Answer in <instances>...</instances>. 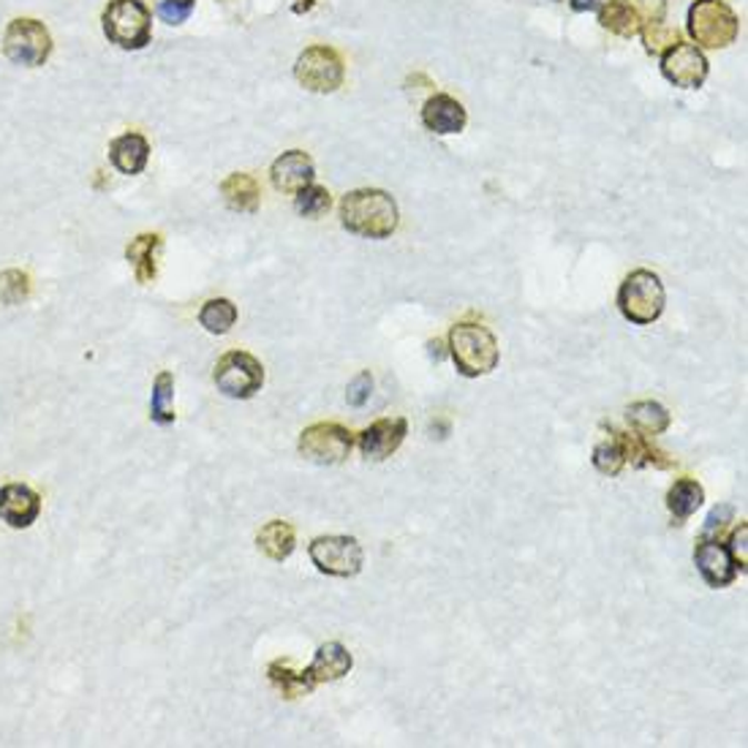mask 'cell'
I'll use <instances>...</instances> for the list:
<instances>
[{
	"label": "cell",
	"mask_w": 748,
	"mask_h": 748,
	"mask_svg": "<svg viewBox=\"0 0 748 748\" xmlns=\"http://www.w3.org/2000/svg\"><path fill=\"white\" fill-rule=\"evenodd\" d=\"M341 223L346 232L367 240H387L395 234L401 213L395 196L382 189H357L341 199Z\"/></svg>",
	"instance_id": "obj_1"
},
{
	"label": "cell",
	"mask_w": 748,
	"mask_h": 748,
	"mask_svg": "<svg viewBox=\"0 0 748 748\" xmlns=\"http://www.w3.org/2000/svg\"><path fill=\"white\" fill-rule=\"evenodd\" d=\"M449 357L461 376L479 378L496 371L501 348L496 335L485 324L461 322L449 330Z\"/></svg>",
	"instance_id": "obj_2"
},
{
	"label": "cell",
	"mask_w": 748,
	"mask_h": 748,
	"mask_svg": "<svg viewBox=\"0 0 748 748\" xmlns=\"http://www.w3.org/2000/svg\"><path fill=\"white\" fill-rule=\"evenodd\" d=\"M667 305L665 283L650 270H635L631 275L624 277L618 289V311L624 313L626 322L637 324V327H648V324L659 322Z\"/></svg>",
	"instance_id": "obj_3"
},
{
	"label": "cell",
	"mask_w": 748,
	"mask_h": 748,
	"mask_svg": "<svg viewBox=\"0 0 748 748\" xmlns=\"http://www.w3.org/2000/svg\"><path fill=\"white\" fill-rule=\"evenodd\" d=\"M686 28L699 50H727L740 33V20L724 0H694Z\"/></svg>",
	"instance_id": "obj_4"
},
{
	"label": "cell",
	"mask_w": 748,
	"mask_h": 748,
	"mask_svg": "<svg viewBox=\"0 0 748 748\" xmlns=\"http://www.w3.org/2000/svg\"><path fill=\"white\" fill-rule=\"evenodd\" d=\"M101 22L110 44L120 50H144L153 39V14L142 0H110Z\"/></svg>",
	"instance_id": "obj_5"
},
{
	"label": "cell",
	"mask_w": 748,
	"mask_h": 748,
	"mask_svg": "<svg viewBox=\"0 0 748 748\" xmlns=\"http://www.w3.org/2000/svg\"><path fill=\"white\" fill-rule=\"evenodd\" d=\"M3 55L11 63L26 65V69L44 65L52 55L50 30L41 26L39 20H30V17H20V20L9 22V28L3 33Z\"/></svg>",
	"instance_id": "obj_6"
},
{
	"label": "cell",
	"mask_w": 748,
	"mask_h": 748,
	"mask_svg": "<svg viewBox=\"0 0 748 748\" xmlns=\"http://www.w3.org/2000/svg\"><path fill=\"white\" fill-rule=\"evenodd\" d=\"M294 77L311 93H335L346 80V63L333 47H307L294 63Z\"/></svg>",
	"instance_id": "obj_7"
},
{
	"label": "cell",
	"mask_w": 748,
	"mask_h": 748,
	"mask_svg": "<svg viewBox=\"0 0 748 748\" xmlns=\"http://www.w3.org/2000/svg\"><path fill=\"white\" fill-rule=\"evenodd\" d=\"M213 382L232 401H249L262 390L264 367L249 352H229L215 365Z\"/></svg>",
	"instance_id": "obj_8"
},
{
	"label": "cell",
	"mask_w": 748,
	"mask_h": 748,
	"mask_svg": "<svg viewBox=\"0 0 748 748\" xmlns=\"http://www.w3.org/2000/svg\"><path fill=\"white\" fill-rule=\"evenodd\" d=\"M352 446L354 438L346 427L337 422H316L300 433L297 449L305 461L316 463V466H337L352 455Z\"/></svg>",
	"instance_id": "obj_9"
},
{
	"label": "cell",
	"mask_w": 748,
	"mask_h": 748,
	"mask_svg": "<svg viewBox=\"0 0 748 748\" xmlns=\"http://www.w3.org/2000/svg\"><path fill=\"white\" fill-rule=\"evenodd\" d=\"M313 566L330 577H357L365 564L360 542L354 536H319L307 547Z\"/></svg>",
	"instance_id": "obj_10"
},
{
	"label": "cell",
	"mask_w": 748,
	"mask_h": 748,
	"mask_svg": "<svg viewBox=\"0 0 748 748\" xmlns=\"http://www.w3.org/2000/svg\"><path fill=\"white\" fill-rule=\"evenodd\" d=\"M710 63L705 52L697 44H686V41H675L667 52H661V74L675 88L697 90L708 80Z\"/></svg>",
	"instance_id": "obj_11"
},
{
	"label": "cell",
	"mask_w": 748,
	"mask_h": 748,
	"mask_svg": "<svg viewBox=\"0 0 748 748\" xmlns=\"http://www.w3.org/2000/svg\"><path fill=\"white\" fill-rule=\"evenodd\" d=\"M694 564H697V572L702 575V580L710 585V588H727L738 580L740 566L735 564L732 553L727 550V545H721L719 539H710V536H702V542L694 550Z\"/></svg>",
	"instance_id": "obj_12"
},
{
	"label": "cell",
	"mask_w": 748,
	"mask_h": 748,
	"mask_svg": "<svg viewBox=\"0 0 748 748\" xmlns=\"http://www.w3.org/2000/svg\"><path fill=\"white\" fill-rule=\"evenodd\" d=\"M408 436V422L403 416L378 420L360 433V452L367 461H387L401 449Z\"/></svg>",
	"instance_id": "obj_13"
},
{
	"label": "cell",
	"mask_w": 748,
	"mask_h": 748,
	"mask_svg": "<svg viewBox=\"0 0 748 748\" xmlns=\"http://www.w3.org/2000/svg\"><path fill=\"white\" fill-rule=\"evenodd\" d=\"M41 515V496L28 485L11 482L0 487V520L11 528H30Z\"/></svg>",
	"instance_id": "obj_14"
},
{
	"label": "cell",
	"mask_w": 748,
	"mask_h": 748,
	"mask_svg": "<svg viewBox=\"0 0 748 748\" xmlns=\"http://www.w3.org/2000/svg\"><path fill=\"white\" fill-rule=\"evenodd\" d=\"M422 123H425V129L433 131V134L449 137L461 134V131L466 129L468 114L466 107H463L455 95L436 93L425 101V107H422Z\"/></svg>",
	"instance_id": "obj_15"
},
{
	"label": "cell",
	"mask_w": 748,
	"mask_h": 748,
	"mask_svg": "<svg viewBox=\"0 0 748 748\" xmlns=\"http://www.w3.org/2000/svg\"><path fill=\"white\" fill-rule=\"evenodd\" d=\"M316 178V166H313L311 155L303 150H289L281 159H275L273 169H270V180L281 194H297L305 185L313 183Z\"/></svg>",
	"instance_id": "obj_16"
},
{
	"label": "cell",
	"mask_w": 748,
	"mask_h": 748,
	"mask_svg": "<svg viewBox=\"0 0 748 748\" xmlns=\"http://www.w3.org/2000/svg\"><path fill=\"white\" fill-rule=\"evenodd\" d=\"M352 667H354L352 654H348L341 643H324L322 648L316 650L311 667H307L303 675L307 678V684L316 689V686L322 684H335V680L346 678V675L352 673Z\"/></svg>",
	"instance_id": "obj_17"
},
{
	"label": "cell",
	"mask_w": 748,
	"mask_h": 748,
	"mask_svg": "<svg viewBox=\"0 0 748 748\" xmlns=\"http://www.w3.org/2000/svg\"><path fill=\"white\" fill-rule=\"evenodd\" d=\"M110 161L120 174H129V178L142 174L150 161V142L137 131L120 134L110 142Z\"/></svg>",
	"instance_id": "obj_18"
},
{
	"label": "cell",
	"mask_w": 748,
	"mask_h": 748,
	"mask_svg": "<svg viewBox=\"0 0 748 748\" xmlns=\"http://www.w3.org/2000/svg\"><path fill=\"white\" fill-rule=\"evenodd\" d=\"M164 240L155 232H144L125 245V259L134 270L139 283H153L159 275V253Z\"/></svg>",
	"instance_id": "obj_19"
},
{
	"label": "cell",
	"mask_w": 748,
	"mask_h": 748,
	"mask_svg": "<svg viewBox=\"0 0 748 748\" xmlns=\"http://www.w3.org/2000/svg\"><path fill=\"white\" fill-rule=\"evenodd\" d=\"M599 22L602 28L615 36H624V39L639 36V30H643V20H639L631 0H605L599 6Z\"/></svg>",
	"instance_id": "obj_20"
},
{
	"label": "cell",
	"mask_w": 748,
	"mask_h": 748,
	"mask_svg": "<svg viewBox=\"0 0 748 748\" xmlns=\"http://www.w3.org/2000/svg\"><path fill=\"white\" fill-rule=\"evenodd\" d=\"M221 194L223 202H226L232 210H237V213H256L259 202H262L259 183L245 172L229 174V178L221 183Z\"/></svg>",
	"instance_id": "obj_21"
},
{
	"label": "cell",
	"mask_w": 748,
	"mask_h": 748,
	"mask_svg": "<svg viewBox=\"0 0 748 748\" xmlns=\"http://www.w3.org/2000/svg\"><path fill=\"white\" fill-rule=\"evenodd\" d=\"M705 491L697 479H678L667 493V509L675 517V523L689 520L691 515H697V509L702 506Z\"/></svg>",
	"instance_id": "obj_22"
},
{
	"label": "cell",
	"mask_w": 748,
	"mask_h": 748,
	"mask_svg": "<svg viewBox=\"0 0 748 748\" xmlns=\"http://www.w3.org/2000/svg\"><path fill=\"white\" fill-rule=\"evenodd\" d=\"M256 545L267 558L286 560L289 555L294 553V547H297V534H294V528L289 526V523L270 520L267 526L256 534Z\"/></svg>",
	"instance_id": "obj_23"
},
{
	"label": "cell",
	"mask_w": 748,
	"mask_h": 748,
	"mask_svg": "<svg viewBox=\"0 0 748 748\" xmlns=\"http://www.w3.org/2000/svg\"><path fill=\"white\" fill-rule=\"evenodd\" d=\"M626 416H629V425L635 427L639 436H661L669 427V422H673L667 408L656 401L635 403V406H629Z\"/></svg>",
	"instance_id": "obj_24"
},
{
	"label": "cell",
	"mask_w": 748,
	"mask_h": 748,
	"mask_svg": "<svg viewBox=\"0 0 748 748\" xmlns=\"http://www.w3.org/2000/svg\"><path fill=\"white\" fill-rule=\"evenodd\" d=\"M174 376L169 371H161L153 382V395H150V420L155 425L169 427L174 425Z\"/></svg>",
	"instance_id": "obj_25"
},
{
	"label": "cell",
	"mask_w": 748,
	"mask_h": 748,
	"mask_svg": "<svg viewBox=\"0 0 748 748\" xmlns=\"http://www.w3.org/2000/svg\"><path fill=\"white\" fill-rule=\"evenodd\" d=\"M594 468L599 474L605 476H618L620 472L626 468V463H629V455H626V442H624V433L613 431V438H607V442L596 444L594 446Z\"/></svg>",
	"instance_id": "obj_26"
},
{
	"label": "cell",
	"mask_w": 748,
	"mask_h": 748,
	"mask_svg": "<svg viewBox=\"0 0 748 748\" xmlns=\"http://www.w3.org/2000/svg\"><path fill=\"white\" fill-rule=\"evenodd\" d=\"M199 324L208 330L210 335H226L229 330L237 324V305L226 297L208 300L199 311Z\"/></svg>",
	"instance_id": "obj_27"
},
{
	"label": "cell",
	"mask_w": 748,
	"mask_h": 748,
	"mask_svg": "<svg viewBox=\"0 0 748 748\" xmlns=\"http://www.w3.org/2000/svg\"><path fill=\"white\" fill-rule=\"evenodd\" d=\"M267 678H270V684H273L275 689L281 691L286 699L305 697V694L313 691V686L307 684L305 675L303 673H294L292 661H283V659L273 661V665L267 667Z\"/></svg>",
	"instance_id": "obj_28"
},
{
	"label": "cell",
	"mask_w": 748,
	"mask_h": 748,
	"mask_svg": "<svg viewBox=\"0 0 748 748\" xmlns=\"http://www.w3.org/2000/svg\"><path fill=\"white\" fill-rule=\"evenodd\" d=\"M330 204H333V196H330V191L324 189V185H305L303 191H297L294 194V210H297L303 219H319V215H324L330 210Z\"/></svg>",
	"instance_id": "obj_29"
},
{
	"label": "cell",
	"mask_w": 748,
	"mask_h": 748,
	"mask_svg": "<svg viewBox=\"0 0 748 748\" xmlns=\"http://www.w3.org/2000/svg\"><path fill=\"white\" fill-rule=\"evenodd\" d=\"M30 294V281L20 270H6L0 273V303L17 305Z\"/></svg>",
	"instance_id": "obj_30"
},
{
	"label": "cell",
	"mask_w": 748,
	"mask_h": 748,
	"mask_svg": "<svg viewBox=\"0 0 748 748\" xmlns=\"http://www.w3.org/2000/svg\"><path fill=\"white\" fill-rule=\"evenodd\" d=\"M639 36H643L645 41V50L650 52V55H661V52H667L669 47L678 41V30L667 28L665 22H654V26H643L639 30Z\"/></svg>",
	"instance_id": "obj_31"
},
{
	"label": "cell",
	"mask_w": 748,
	"mask_h": 748,
	"mask_svg": "<svg viewBox=\"0 0 748 748\" xmlns=\"http://www.w3.org/2000/svg\"><path fill=\"white\" fill-rule=\"evenodd\" d=\"M196 9V0H161L159 17L166 26H183Z\"/></svg>",
	"instance_id": "obj_32"
},
{
	"label": "cell",
	"mask_w": 748,
	"mask_h": 748,
	"mask_svg": "<svg viewBox=\"0 0 748 748\" xmlns=\"http://www.w3.org/2000/svg\"><path fill=\"white\" fill-rule=\"evenodd\" d=\"M371 395H373V376L371 371H362L360 376H354V382L348 384L346 401L352 408H362L367 401H371Z\"/></svg>",
	"instance_id": "obj_33"
},
{
	"label": "cell",
	"mask_w": 748,
	"mask_h": 748,
	"mask_svg": "<svg viewBox=\"0 0 748 748\" xmlns=\"http://www.w3.org/2000/svg\"><path fill=\"white\" fill-rule=\"evenodd\" d=\"M635 9L643 26H654V22H665L667 0H635Z\"/></svg>",
	"instance_id": "obj_34"
},
{
	"label": "cell",
	"mask_w": 748,
	"mask_h": 748,
	"mask_svg": "<svg viewBox=\"0 0 748 748\" xmlns=\"http://www.w3.org/2000/svg\"><path fill=\"white\" fill-rule=\"evenodd\" d=\"M746 539H748V528L740 526L738 530H735L732 539H729V545H727V550L732 553L735 564L740 566V572L746 569Z\"/></svg>",
	"instance_id": "obj_35"
},
{
	"label": "cell",
	"mask_w": 748,
	"mask_h": 748,
	"mask_svg": "<svg viewBox=\"0 0 748 748\" xmlns=\"http://www.w3.org/2000/svg\"><path fill=\"white\" fill-rule=\"evenodd\" d=\"M729 517H732V506H716V509L708 515V520H705L702 536H710L714 530H721L724 526H727Z\"/></svg>",
	"instance_id": "obj_36"
},
{
	"label": "cell",
	"mask_w": 748,
	"mask_h": 748,
	"mask_svg": "<svg viewBox=\"0 0 748 748\" xmlns=\"http://www.w3.org/2000/svg\"><path fill=\"white\" fill-rule=\"evenodd\" d=\"M569 3L575 11H594L596 9V0H569Z\"/></svg>",
	"instance_id": "obj_37"
}]
</instances>
